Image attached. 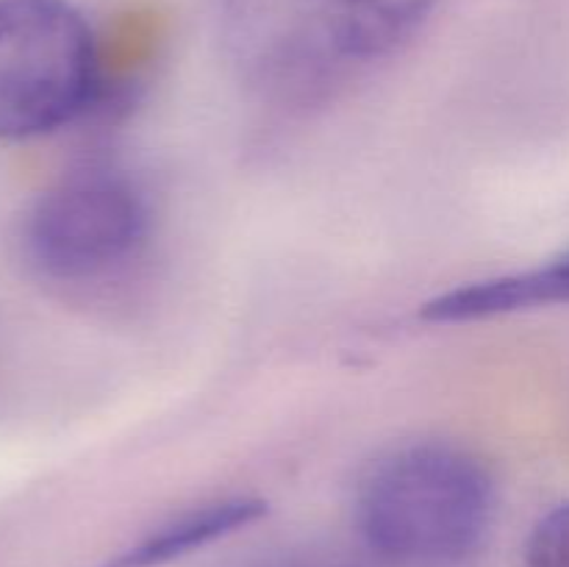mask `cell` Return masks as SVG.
Masks as SVG:
<instances>
[{"mask_svg":"<svg viewBox=\"0 0 569 567\" xmlns=\"http://www.w3.org/2000/svg\"><path fill=\"white\" fill-rule=\"evenodd\" d=\"M356 528L395 567H459L487 539L495 487L487 467L445 442L378 456L359 478Z\"/></svg>","mask_w":569,"mask_h":567,"instance_id":"6da1fadb","label":"cell"},{"mask_svg":"<svg viewBox=\"0 0 569 567\" xmlns=\"http://www.w3.org/2000/svg\"><path fill=\"white\" fill-rule=\"evenodd\" d=\"M98 89L92 28L70 0H0V139L59 131Z\"/></svg>","mask_w":569,"mask_h":567,"instance_id":"7a4b0ae2","label":"cell"},{"mask_svg":"<svg viewBox=\"0 0 569 567\" xmlns=\"http://www.w3.org/2000/svg\"><path fill=\"white\" fill-rule=\"evenodd\" d=\"M150 233V206L126 172L87 167L33 200L22 222V248L42 276L92 281L139 253Z\"/></svg>","mask_w":569,"mask_h":567,"instance_id":"3957f363","label":"cell"},{"mask_svg":"<svg viewBox=\"0 0 569 567\" xmlns=\"http://www.w3.org/2000/svg\"><path fill=\"white\" fill-rule=\"evenodd\" d=\"M556 304H569V250L531 270L483 278V281L450 289L422 306V320H483V317L515 315V311L545 309Z\"/></svg>","mask_w":569,"mask_h":567,"instance_id":"277c9868","label":"cell"},{"mask_svg":"<svg viewBox=\"0 0 569 567\" xmlns=\"http://www.w3.org/2000/svg\"><path fill=\"white\" fill-rule=\"evenodd\" d=\"M267 511V504L259 498H228L217 504H206L200 509L183 511L170 523L150 531L137 545L117 554L103 567H161L192 550L211 545L214 539L228 537L239 528L250 526Z\"/></svg>","mask_w":569,"mask_h":567,"instance_id":"5b68a950","label":"cell"},{"mask_svg":"<svg viewBox=\"0 0 569 567\" xmlns=\"http://www.w3.org/2000/svg\"><path fill=\"white\" fill-rule=\"evenodd\" d=\"M433 6L437 0H337L331 11V37L345 53H383L403 42Z\"/></svg>","mask_w":569,"mask_h":567,"instance_id":"8992f818","label":"cell"},{"mask_svg":"<svg viewBox=\"0 0 569 567\" xmlns=\"http://www.w3.org/2000/svg\"><path fill=\"white\" fill-rule=\"evenodd\" d=\"M526 567H569V500L533 526L526 548Z\"/></svg>","mask_w":569,"mask_h":567,"instance_id":"52a82bcc","label":"cell"},{"mask_svg":"<svg viewBox=\"0 0 569 567\" xmlns=\"http://www.w3.org/2000/svg\"><path fill=\"white\" fill-rule=\"evenodd\" d=\"M261 567H350L339 559H326V556H283V559L267 561Z\"/></svg>","mask_w":569,"mask_h":567,"instance_id":"ba28073f","label":"cell"}]
</instances>
